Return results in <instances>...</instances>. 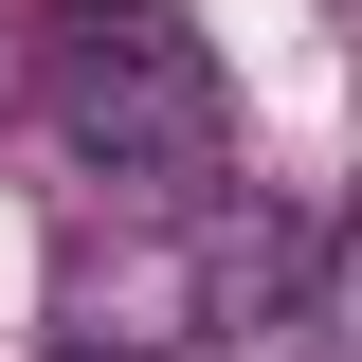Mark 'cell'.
<instances>
[{
	"instance_id": "277c9868",
	"label": "cell",
	"mask_w": 362,
	"mask_h": 362,
	"mask_svg": "<svg viewBox=\"0 0 362 362\" xmlns=\"http://www.w3.org/2000/svg\"><path fill=\"white\" fill-rule=\"evenodd\" d=\"M308 344H362V199L326 218V272H308Z\"/></svg>"
},
{
	"instance_id": "7a4b0ae2",
	"label": "cell",
	"mask_w": 362,
	"mask_h": 362,
	"mask_svg": "<svg viewBox=\"0 0 362 362\" xmlns=\"http://www.w3.org/2000/svg\"><path fill=\"white\" fill-rule=\"evenodd\" d=\"M54 344H90V362H181V344H218L199 218H90L73 254H54Z\"/></svg>"
},
{
	"instance_id": "5b68a950",
	"label": "cell",
	"mask_w": 362,
	"mask_h": 362,
	"mask_svg": "<svg viewBox=\"0 0 362 362\" xmlns=\"http://www.w3.org/2000/svg\"><path fill=\"white\" fill-rule=\"evenodd\" d=\"M18 90H37V37H0V109H18Z\"/></svg>"
},
{
	"instance_id": "3957f363",
	"label": "cell",
	"mask_w": 362,
	"mask_h": 362,
	"mask_svg": "<svg viewBox=\"0 0 362 362\" xmlns=\"http://www.w3.org/2000/svg\"><path fill=\"white\" fill-rule=\"evenodd\" d=\"M308 272H326V218L308 199H218L199 218V290H218V344H254V326H308Z\"/></svg>"
},
{
	"instance_id": "8992f818",
	"label": "cell",
	"mask_w": 362,
	"mask_h": 362,
	"mask_svg": "<svg viewBox=\"0 0 362 362\" xmlns=\"http://www.w3.org/2000/svg\"><path fill=\"white\" fill-rule=\"evenodd\" d=\"M54 362H90V344H54Z\"/></svg>"
},
{
	"instance_id": "6da1fadb",
	"label": "cell",
	"mask_w": 362,
	"mask_h": 362,
	"mask_svg": "<svg viewBox=\"0 0 362 362\" xmlns=\"http://www.w3.org/2000/svg\"><path fill=\"white\" fill-rule=\"evenodd\" d=\"M37 109L127 199H181V181L235 163V73H218V37L181 0H54L37 18Z\"/></svg>"
}]
</instances>
